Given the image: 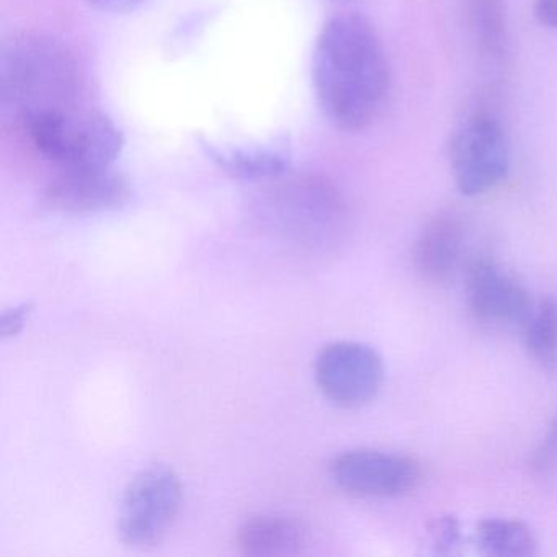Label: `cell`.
I'll return each mask as SVG.
<instances>
[{
  "instance_id": "4",
  "label": "cell",
  "mask_w": 557,
  "mask_h": 557,
  "mask_svg": "<svg viewBox=\"0 0 557 557\" xmlns=\"http://www.w3.org/2000/svg\"><path fill=\"white\" fill-rule=\"evenodd\" d=\"M263 207L270 221L283 233L308 244H329L338 239L345 226V203L337 188L311 174H285L265 182Z\"/></svg>"
},
{
  "instance_id": "10",
  "label": "cell",
  "mask_w": 557,
  "mask_h": 557,
  "mask_svg": "<svg viewBox=\"0 0 557 557\" xmlns=\"http://www.w3.org/2000/svg\"><path fill=\"white\" fill-rule=\"evenodd\" d=\"M469 306L484 322H521L531 312V301L523 286L502 272L492 260H475L468 273Z\"/></svg>"
},
{
  "instance_id": "3",
  "label": "cell",
  "mask_w": 557,
  "mask_h": 557,
  "mask_svg": "<svg viewBox=\"0 0 557 557\" xmlns=\"http://www.w3.org/2000/svg\"><path fill=\"white\" fill-rule=\"evenodd\" d=\"M21 128L32 146L60 171L112 168L125 145L115 122L94 110L48 113Z\"/></svg>"
},
{
  "instance_id": "21",
  "label": "cell",
  "mask_w": 557,
  "mask_h": 557,
  "mask_svg": "<svg viewBox=\"0 0 557 557\" xmlns=\"http://www.w3.org/2000/svg\"><path fill=\"white\" fill-rule=\"evenodd\" d=\"M554 456H557V413L556 419H554L553 426H550V432L547 433L546 442H544L541 451L537 453V466L543 468L547 462L553 461Z\"/></svg>"
},
{
  "instance_id": "17",
  "label": "cell",
  "mask_w": 557,
  "mask_h": 557,
  "mask_svg": "<svg viewBox=\"0 0 557 557\" xmlns=\"http://www.w3.org/2000/svg\"><path fill=\"white\" fill-rule=\"evenodd\" d=\"M433 534H435L436 550L442 554L453 553L461 540L458 520L451 515H446L436 521Z\"/></svg>"
},
{
  "instance_id": "12",
  "label": "cell",
  "mask_w": 557,
  "mask_h": 557,
  "mask_svg": "<svg viewBox=\"0 0 557 557\" xmlns=\"http://www.w3.org/2000/svg\"><path fill=\"white\" fill-rule=\"evenodd\" d=\"M308 534L299 521L286 517H253L237 531V546L246 556H293L302 553Z\"/></svg>"
},
{
  "instance_id": "7",
  "label": "cell",
  "mask_w": 557,
  "mask_h": 557,
  "mask_svg": "<svg viewBox=\"0 0 557 557\" xmlns=\"http://www.w3.org/2000/svg\"><path fill=\"white\" fill-rule=\"evenodd\" d=\"M315 381L335 406L357 409L371 403L384 381V363L374 348L360 342H334L315 358Z\"/></svg>"
},
{
  "instance_id": "6",
  "label": "cell",
  "mask_w": 557,
  "mask_h": 557,
  "mask_svg": "<svg viewBox=\"0 0 557 557\" xmlns=\"http://www.w3.org/2000/svg\"><path fill=\"white\" fill-rule=\"evenodd\" d=\"M456 187L466 197L494 190L510 171L511 149L500 120L475 112L456 129L449 148Z\"/></svg>"
},
{
  "instance_id": "2",
  "label": "cell",
  "mask_w": 557,
  "mask_h": 557,
  "mask_svg": "<svg viewBox=\"0 0 557 557\" xmlns=\"http://www.w3.org/2000/svg\"><path fill=\"white\" fill-rule=\"evenodd\" d=\"M2 106L17 125L48 113L79 109L83 77L63 41L44 34H22L4 45L0 58Z\"/></svg>"
},
{
  "instance_id": "19",
  "label": "cell",
  "mask_w": 557,
  "mask_h": 557,
  "mask_svg": "<svg viewBox=\"0 0 557 557\" xmlns=\"http://www.w3.org/2000/svg\"><path fill=\"white\" fill-rule=\"evenodd\" d=\"M94 9L109 14H126L141 8L146 0H87Z\"/></svg>"
},
{
  "instance_id": "5",
  "label": "cell",
  "mask_w": 557,
  "mask_h": 557,
  "mask_svg": "<svg viewBox=\"0 0 557 557\" xmlns=\"http://www.w3.org/2000/svg\"><path fill=\"white\" fill-rule=\"evenodd\" d=\"M184 487L174 469L149 466L126 487L119 513L120 540L129 547L146 549L164 540L181 513Z\"/></svg>"
},
{
  "instance_id": "9",
  "label": "cell",
  "mask_w": 557,
  "mask_h": 557,
  "mask_svg": "<svg viewBox=\"0 0 557 557\" xmlns=\"http://www.w3.org/2000/svg\"><path fill=\"white\" fill-rule=\"evenodd\" d=\"M44 190L45 207L58 213L86 214L119 210L132 198V185L113 168L60 171Z\"/></svg>"
},
{
  "instance_id": "16",
  "label": "cell",
  "mask_w": 557,
  "mask_h": 557,
  "mask_svg": "<svg viewBox=\"0 0 557 557\" xmlns=\"http://www.w3.org/2000/svg\"><path fill=\"white\" fill-rule=\"evenodd\" d=\"M524 342L541 367H557V299L546 298L531 308L524 321Z\"/></svg>"
},
{
  "instance_id": "14",
  "label": "cell",
  "mask_w": 557,
  "mask_h": 557,
  "mask_svg": "<svg viewBox=\"0 0 557 557\" xmlns=\"http://www.w3.org/2000/svg\"><path fill=\"white\" fill-rule=\"evenodd\" d=\"M468 25L479 53L497 60L507 45L505 0H468Z\"/></svg>"
},
{
  "instance_id": "1",
  "label": "cell",
  "mask_w": 557,
  "mask_h": 557,
  "mask_svg": "<svg viewBox=\"0 0 557 557\" xmlns=\"http://www.w3.org/2000/svg\"><path fill=\"white\" fill-rule=\"evenodd\" d=\"M312 81L322 112L337 128L361 132L381 115L391 71L380 35L368 18L348 12L322 27Z\"/></svg>"
},
{
  "instance_id": "8",
  "label": "cell",
  "mask_w": 557,
  "mask_h": 557,
  "mask_svg": "<svg viewBox=\"0 0 557 557\" xmlns=\"http://www.w3.org/2000/svg\"><path fill=\"white\" fill-rule=\"evenodd\" d=\"M335 484L357 497L391 498L410 494L422 481V468L410 456L377 449L342 453L331 466Z\"/></svg>"
},
{
  "instance_id": "18",
  "label": "cell",
  "mask_w": 557,
  "mask_h": 557,
  "mask_svg": "<svg viewBox=\"0 0 557 557\" xmlns=\"http://www.w3.org/2000/svg\"><path fill=\"white\" fill-rule=\"evenodd\" d=\"M32 311H34L32 302H24V305L8 309L0 319V334H2V337L8 338L17 335L24 329L25 321H27Z\"/></svg>"
},
{
  "instance_id": "20",
  "label": "cell",
  "mask_w": 557,
  "mask_h": 557,
  "mask_svg": "<svg viewBox=\"0 0 557 557\" xmlns=\"http://www.w3.org/2000/svg\"><path fill=\"white\" fill-rule=\"evenodd\" d=\"M534 17L544 27L557 30V0H536Z\"/></svg>"
},
{
  "instance_id": "11",
  "label": "cell",
  "mask_w": 557,
  "mask_h": 557,
  "mask_svg": "<svg viewBox=\"0 0 557 557\" xmlns=\"http://www.w3.org/2000/svg\"><path fill=\"white\" fill-rule=\"evenodd\" d=\"M465 236V226L456 214L440 213L430 220L413 246L417 275L430 285L449 282L461 260Z\"/></svg>"
},
{
  "instance_id": "15",
  "label": "cell",
  "mask_w": 557,
  "mask_h": 557,
  "mask_svg": "<svg viewBox=\"0 0 557 557\" xmlns=\"http://www.w3.org/2000/svg\"><path fill=\"white\" fill-rule=\"evenodd\" d=\"M479 549L487 556L527 557L536 553V541L527 524L505 518H487L475 528Z\"/></svg>"
},
{
  "instance_id": "13",
  "label": "cell",
  "mask_w": 557,
  "mask_h": 557,
  "mask_svg": "<svg viewBox=\"0 0 557 557\" xmlns=\"http://www.w3.org/2000/svg\"><path fill=\"white\" fill-rule=\"evenodd\" d=\"M221 169L247 182H267L289 171V161L278 149H221L208 148Z\"/></svg>"
}]
</instances>
